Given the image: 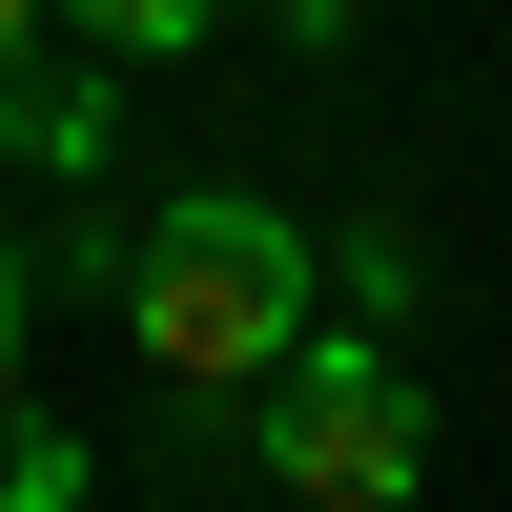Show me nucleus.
I'll list each match as a JSON object with an SVG mask.
<instances>
[{
  "label": "nucleus",
  "instance_id": "1",
  "mask_svg": "<svg viewBox=\"0 0 512 512\" xmlns=\"http://www.w3.org/2000/svg\"><path fill=\"white\" fill-rule=\"evenodd\" d=\"M328 328V246L246 185H185L164 226H123V349L164 390H267L287 349Z\"/></svg>",
  "mask_w": 512,
  "mask_h": 512
},
{
  "label": "nucleus",
  "instance_id": "8",
  "mask_svg": "<svg viewBox=\"0 0 512 512\" xmlns=\"http://www.w3.org/2000/svg\"><path fill=\"white\" fill-rule=\"evenodd\" d=\"M287 21H308V41H328V21H349V0H287Z\"/></svg>",
  "mask_w": 512,
  "mask_h": 512
},
{
  "label": "nucleus",
  "instance_id": "6",
  "mask_svg": "<svg viewBox=\"0 0 512 512\" xmlns=\"http://www.w3.org/2000/svg\"><path fill=\"white\" fill-rule=\"evenodd\" d=\"M21 308H41V267L0 246V410H21Z\"/></svg>",
  "mask_w": 512,
  "mask_h": 512
},
{
  "label": "nucleus",
  "instance_id": "3",
  "mask_svg": "<svg viewBox=\"0 0 512 512\" xmlns=\"http://www.w3.org/2000/svg\"><path fill=\"white\" fill-rule=\"evenodd\" d=\"M0 512H82V431H62V410H0Z\"/></svg>",
  "mask_w": 512,
  "mask_h": 512
},
{
  "label": "nucleus",
  "instance_id": "2",
  "mask_svg": "<svg viewBox=\"0 0 512 512\" xmlns=\"http://www.w3.org/2000/svg\"><path fill=\"white\" fill-rule=\"evenodd\" d=\"M246 451H267L308 512H410L431 492V390H410L390 349H349V328H308V349L246 390Z\"/></svg>",
  "mask_w": 512,
  "mask_h": 512
},
{
  "label": "nucleus",
  "instance_id": "5",
  "mask_svg": "<svg viewBox=\"0 0 512 512\" xmlns=\"http://www.w3.org/2000/svg\"><path fill=\"white\" fill-rule=\"evenodd\" d=\"M0 123H21L41 164H103V103H82V82H41V62H0Z\"/></svg>",
  "mask_w": 512,
  "mask_h": 512
},
{
  "label": "nucleus",
  "instance_id": "4",
  "mask_svg": "<svg viewBox=\"0 0 512 512\" xmlns=\"http://www.w3.org/2000/svg\"><path fill=\"white\" fill-rule=\"evenodd\" d=\"M82 41H103V62H205V21H226V0H62Z\"/></svg>",
  "mask_w": 512,
  "mask_h": 512
},
{
  "label": "nucleus",
  "instance_id": "7",
  "mask_svg": "<svg viewBox=\"0 0 512 512\" xmlns=\"http://www.w3.org/2000/svg\"><path fill=\"white\" fill-rule=\"evenodd\" d=\"M41 21H62V0H0V62H41Z\"/></svg>",
  "mask_w": 512,
  "mask_h": 512
}]
</instances>
